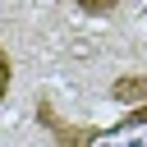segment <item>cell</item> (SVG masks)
Returning a JSON list of instances; mask_svg holds the SVG:
<instances>
[{"instance_id": "obj_1", "label": "cell", "mask_w": 147, "mask_h": 147, "mask_svg": "<svg viewBox=\"0 0 147 147\" xmlns=\"http://www.w3.org/2000/svg\"><path fill=\"white\" fill-rule=\"evenodd\" d=\"M37 124L55 138V147H147V106L115 124H69L51 101H37Z\"/></svg>"}, {"instance_id": "obj_2", "label": "cell", "mask_w": 147, "mask_h": 147, "mask_svg": "<svg viewBox=\"0 0 147 147\" xmlns=\"http://www.w3.org/2000/svg\"><path fill=\"white\" fill-rule=\"evenodd\" d=\"M110 101L129 106V110H142L147 106V74H119L110 83Z\"/></svg>"}, {"instance_id": "obj_3", "label": "cell", "mask_w": 147, "mask_h": 147, "mask_svg": "<svg viewBox=\"0 0 147 147\" xmlns=\"http://www.w3.org/2000/svg\"><path fill=\"white\" fill-rule=\"evenodd\" d=\"M9 83H14V60H9V51L0 46V106H5V96H9Z\"/></svg>"}, {"instance_id": "obj_4", "label": "cell", "mask_w": 147, "mask_h": 147, "mask_svg": "<svg viewBox=\"0 0 147 147\" xmlns=\"http://www.w3.org/2000/svg\"><path fill=\"white\" fill-rule=\"evenodd\" d=\"M74 5H78L83 14H96V18H101V14H115V9H119V0H74Z\"/></svg>"}]
</instances>
